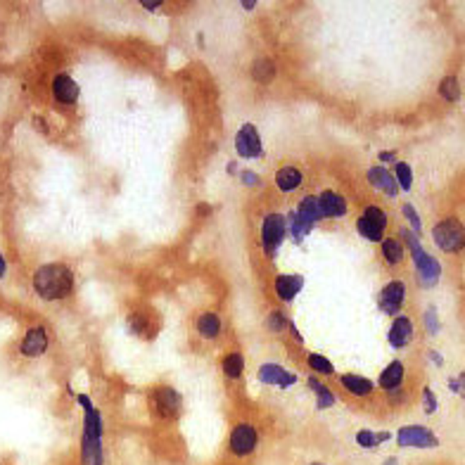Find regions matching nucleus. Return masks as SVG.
<instances>
[{"label": "nucleus", "instance_id": "nucleus-9", "mask_svg": "<svg viewBox=\"0 0 465 465\" xmlns=\"http://www.w3.org/2000/svg\"><path fill=\"white\" fill-rule=\"evenodd\" d=\"M404 304H406V282L399 278L389 280L378 294L380 311L387 313V316H399L401 309H404Z\"/></svg>", "mask_w": 465, "mask_h": 465}, {"label": "nucleus", "instance_id": "nucleus-38", "mask_svg": "<svg viewBox=\"0 0 465 465\" xmlns=\"http://www.w3.org/2000/svg\"><path fill=\"white\" fill-rule=\"evenodd\" d=\"M425 325H427V330H430V332H437V330H439V325H437V311H435V309H427V313H425Z\"/></svg>", "mask_w": 465, "mask_h": 465}, {"label": "nucleus", "instance_id": "nucleus-14", "mask_svg": "<svg viewBox=\"0 0 465 465\" xmlns=\"http://www.w3.org/2000/svg\"><path fill=\"white\" fill-rule=\"evenodd\" d=\"M320 209H323V218H342L347 216L349 211V202L347 197H342L335 190H323L318 195Z\"/></svg>", "mask_w": 465, "mask_h": 465}, {"label": "nucleus", "instance_id": "nucleus-44", "mask_svg": "<svg viewBox=\"0 0 465 465\" xmlns=\"http://www.w3.org/2000/svg\"><path fill=\"white\" fill-rule=\"evenodd\" d=\"M382 465H399V461L394 456H389V458H385V463H382Z\"/></svg>", "mask_w": 465, "mask_h": 465}, {"label": "nucleus", "instance_id": "nucleus-31", "mask_svg": "<svg viewBox=\"0 0 465 465\" xmlns=\"http://www.w3.org/2000/svg\"><path fill=\"white\" fill-rule=\"evenodd\" d=\"M439 96H442L446 103H456L461 98V84H458L456 77H446L442 84H439Z\"/></svg>", "mask_w": 465, "mask_h": 465}, {"label": "nucleus", "instance_id": "nucleus-11", "mask_svg": "<svg viewBox=\"0 0 465 465\" xmlns=\"http://www.w3.org/2000/svg\"><path fill=\"white\" fill-rule=\"evenodd\" d=\"M301 287H304V275H299V273H280V275H275V280H273L275 297L280 301H285V304H290V301L297 297L301 292Z\"/></svg>", "mask_w": 465, "mask_h": 465}, {"label": "nucleus", "instance_id": "nucleus-24", "mask_svg": "<svg viewBox=\"0 0 465 465\" xmlns=\"http://www.w3.org/2000/svg\"><path fill=\"white\" fill-rule=\"evenodd\" d=\"M380 252H382V259L387 261V266H401L404 263V242L399 237H385L380 242Z\"/></svg>", "mask_w": 465, "mask_h": 465}, {"label": "nucleus", "instance_id": "nucleus-46", "mask_svg": "<svg viewBox=\"0 0 465 465\" xmlns=\"http://www.w3.org/2000/svg\"><path fill=\"white\" fill-rule=\"evenodd\" d=\"M309 465H325V463H309Z\"/></svg>", "mask_w": 465, "mask_h": 465}, {"label": "nucleus", "instance_id": "nucleus-19", "mask_svg": "<svg viewBox=\"0 0 465 465\" xmlns=\"http://www.w3.org/2000/svg\"><path fill=\"white\" fill-rule=\"evenodd\" d=\"M294 214L299 216L301 223L306 225H316L318 221H323V209H320V202H318V195H304V197L299 199L297 209Z\"/></svg>", "mask_w": 465, "mask_h": 465}, {"label": "nucleus", "instance_id": "nucleus-8", "mask_svg": "<svg viewBox=\"0 0 465 465\" xmlns=\"http://www.w3.org/2000/svg\"><path fill=\"white\" fill-rule=\"evenodd\" d=\"M397 444L401 449H435L439 446V439L425 425H404L397 432Z\"/></svg>", "mask_w": 465, "mask_h": 465}, {"label": "nucleus", "instance_id": "nucleus-15", "mask_svg": "<svg viewBox=\"0 0 465 465\" xmlns=\"http://www.w3.org/2000/svg\"><path fill=\"white\" fill-rule=\"evenodd\" d=\"M46 349H48V332L46 328H41V325L31 328L20 344L22 356H29V359H36V356L46 354Z\"/></svg>", "mask_w": 465, "mask_h": 465}, {"label": "nucleus", "instance_id": "nucleus-20", "mask_svg": "<svg viewBox=\"0 0 465 465\" xmlns=\"http://www.w3.org/2000/svg\"><path fill=\"white\" fill-rule=\"evenodd\" d=\"M81 465H105L103 439L91 435L81 437Z\"/></svg>", "mask_w": 465, "mask_h": 465}, {"label": "nucleus", "instance_id": "nucleus-18", "mask_svg": "<svg viewBox=\"0 0 465 465\" xmlns=\"http://www.w3.org/2000/svg\"><path fill=\"white\" fill-rule=\"evenodd\" d=\"M273 181H275V188H278L282 195H290V192L299 190L301 188V183H304V173H301L297 166L285 164V166H280L278 171H275Z\"/></svg>", "mask_w": 465, "mask_h": 465}, {"label": "nucleus", "instance_id": "nucleus-34", "mask_svg": "<svg viewBox=\"0 0 465 465\" xmlns=\"http://www.w3.org/2000/svg\"><path fill=\"white\" fill-rule=\"evenodd\" d=\"M266 328L271 332H282L285 328H290V320H287V316L282 311H271L266 316Z\"/></svg>", "mask_w": 465, "mask_h": 465}, {"label": "nucleus", "instance_id": "nucleus-3", "mask_svg": "<svg viewBox=\"0 0 465 465\" xmlns=\"http://www.w3.org/2000/svg\"><path fill=\"white\" fill-rule=\"evenodd\" d=\"M259 449V427L249 420L235 423L228 432V442H225V451L237 458V461H247L252 458Z\"/></svg>", "mask_w": 465, "mask_h": 465}, {"label": "nucleus", "instance_id": "nucleus-22", "mask_svg": "<svg viewBox=\"0 0 465 465\" xmlns=\"http://www.w3.org/2000/svg\"><path fill=\"white\" fill-rule=\"evenodd\" d=\"M195 330L202 339H216L221 335V316L216 311H204L195 320Z\"/></svg>", "mask_w": 465, "mask_h": 465}, {"label": "nucleus", "instance_id": "nucleus-30", "mask_svg": "<svg viewBox=\"0 0 465 465\" xmlns=\"http://www.w3.org/2000/svg\"><path fill=\"white\" fill-rule=\"evenodd\" d=\"M309 232H311V225L301 223L294 211L287 214V235H290L294 242H301L304 240V235H309Z\"/></svg>", "mask_w": 465, "mask_h": 465}, {"label": "nucleus", "instance_id": "nucleus-16", "mask_svg": "<svg viewBox=\"0 0 465 465\" xmlns=\"http://www.w3.org/2000/svg\"><path fill=\"white\" fill-rule=\"evenodd\" d=\"M53 96L62 105H74L81 96V88L69 74H58L53 79Z\"/></svg>", "mask_w": 465, "mask_h": 465}, {"label": "nucleus", "instance_id": "nucleus-25", "mask_svg": "<svg viewBox=\"0 0 465 465\" xmlns=\"http://www.w3.org/2000/svg\"><path fill=\"white\" fill-rule=\"evenodd\" d=\"M275 77H278V67H275V62H273L271 58H259V60H254V65H252V79L256 81V84L268 86Z\"/></svg>", "mask_w": 465, "mask_h": 465}, {"label": "nucleus", "instance_id": "nucleus-7", "mask_svg": "<svg viewBox=\"0 0 465 465\" xmlns=\"http://www.w3.org/2000/svg\"><path fill=\"white\" fill-rule=\"evenodd\" d=\"M287 235V216H282L278 211H271L263 216L261 221V247L263 254L273 256L280 249V244L285 242Z\"/></svg>", "mask_w": 465, "mask_h": 465}, {"label": "nucleus", "instance_id": "nucleus-45", "mask_svg": "<svg viewBox=\"0 0 465 465\" xmlns=\"http://www.w3.org/2000/svg\"><path fill=\"white\" fill-rule=\"evenodd\" d=\"M235 166H237L235 162H230V164H228V173H235Z\"/></svg>", "mask_w": 465, "mask_h": 465}, {"label": "nucleus", "instance_id": "nucleus-23", "mask_svg": "<svg viewBox=\"0 0 465 465\" xmlns=\"http://www.w3.org/2000/svg\"><path fill=\"white\" fill-rule=\"evenodd\" d=\"M339 385L356 399H363V397H370V394H373V382H370L368 378H363V375H354V373L339 375Z\"/></svg>", "mask_w": 465, "mask_h": 465}, {"label": "nucleus", "instance_id": "nucleus-41", "mask_svg": "<svg viewBox=\"0 0 465 465\" xmlns=\"http://www.w3.org/2000/svg\"><path fill=\"white\" fill-rule=\"evenodd\" d=\"M392 159H394V152H382V155H380L382 164H385V162H392Z\"/></svg>", "mask_w": 465, "mask_h": 465}, {"label": "nucleus", "instance_id": "nucleus-28", "mask_svg": "<svg viewBox=\"0 0 465 465\" xmlns=\"http://www.w3.org/2000/svg\"><path fill=\"white\" fill-rule=\"evenodd\" d=\"M387 439H392L389 432H373V430L356 432V444H359L361 449H375V446H380L382 442H387Z\"/></svg>", "mask_w": 465, "mask_h": 465}, {"label": "nucleus", "instance_id": "nucleus-43", "mask_svg": "<svg viewBox=\"0 0 465 465\" xmlns=\"http://www.w3.org/2000/svg\"><path fill=\"white\" fill-rule=\"evenodd\" d=\"M143 8H145V10H159L162 3H143Z\"/></svg>", "mask_w": 465, "mask_h": 465}, {"label": "nucleus", "instance_id": "nucleus-40", "mask_svg": "<svg viewBox=\"0 0 465 465\" xmlns=\"http://www.w3.org/2000/svg\"><path fill=\"white\" fill-rule=\"evenodd\" d=\"M458 392H461L463 397H465V373L461 375V378H458Z\"/></svg>", "mask_w": 465, "mask_h": 465}, {"label": "nucleus", "instance_id": "nucleus-37", "mask_svg": "<svg viewBox=\"0 0 465 465\" xmlns=\"http://www.w3.org/2000/svg\"><path fill=\"white\" fill-rule=\"evenodd\" d=\"M240 181H242L244 185H249V188H256V185L261 183V178H259V176H256L254 171H242V173H240Z\"/></svg>", "mask_w": 465, "mask_h": 465}, {"label": "nucleus", "instance_id": "nucleus-21", "mask_svg": "<svg viewBox=\"0 0 465 465\" xmlns=\"http://www.w3.org/2000/svg\"><path fill=\"white\" fill-rule=\"evenodd\" d=\"M404 378H406V366L401 361H392L380 373L378 385L385 389V392H397V389L404 385Z\"/></svg>", "mask_w": 465, "mask_h": 465}, {"label": "nucleus", "instance_id": "nucleus-39", "mask_svg": "<svg viewBox=\"0 0 465 465\" xmlns=\"http://www.w3.org/2000/svg\"><path fill=\"white\" fill-rule=\"evenodd\" d=\"M197 214H199V216H207V214H211V207L207 204V202H199V207H197Z\"/></svg>", "mask_w": 465, "mask_h": 465}, {"label": "nucleus", "instance_id": "nucleus-32", "mask_svg": "<svg viewBox=\"0 0 465 465\" xmlns=\"http://www.w3.org/2000/svg\"><path fill=\"white\" fill-rule=\"evenodd\" d=\"M306 363H309V368L318 375H335V366L320 354H309L306 356Z\"/></svg>", "mask_w": 465, "mask_h": 465}, {"label": "nucleus", "instance_id": "nucleus-17", "mask_svg": "<svg viewBox=\"0 0 465 465\" xmlns=\"http://www.w3.org/2000/svg\"><path fill=\"white\" fill-rule=\"evenodd\" d=\"M368 183L375 188V190L389 195V197H394V195L399 192V185H397V178H394V173L389 171L385 166H370L368 169Z\"/></svg>", "mask_w": 465, "mask_h": 465}, {"label": "nucleus", "instance_id": "nucleus-4", "mask_svg": "<svg viewBox=\"0 0 465 465\" xmlns=\"http://www.w3.org/2000/svg\"><path fill=\"white\" fill-rule=\"evenodd\" d=\"M389 228V216L382 207H375V204H368L366 209L359 214L356 218V230L363 240L368 242H382L385 240V232Z\"/></svg>", "mask_w": 465, "mask_h": 465}, {"label": "nucleus", "instance_id": "nucleus-33", "mask_svg": "<svg viewBox=\"0 0 465 465\" xmlns=\"http://www.w3.org/2000/svg\"><path fill=\"white\" fill-rule=\"evenodd\" d=\"M394 178H397V185L401 188V190H411L413 171L406 162H397V164H394Z\"/></svg>", "mask_w": 465, "mask_h": 465}, {"label": "nucleus", "instance_id": "nucleus-6", "mask_svg": "<svg viewBox=\"0 0 465 465\" xmlns=\"http://www.w3.org/2000/svg\"><path fill=\"white\" fill-rule=\"evenodd\" d=\"M435 244L446 254H456L465 249V225L458 218H444L432 228Z\"/></svg>", "mask_w": 465, "mask_h": 465}, {"label": "nucleus", "instance_id": "nucleus-29", "mask_svg": "<svg viewBox=\"0 0 465 465\" xmlns=\"http://www.w3.org/2000/svg\"><path fill=\"white\" fill-rule=\"evenodd\" d=\"M309 387L313 389V392H316V408H318V411H323V408H330L332 404H335V394H332L325 385H320L318 380L311 378Z\"/></svg>", "mask_w": 465, "mask_h": 465}, {"label": "nucleus", "instance_id": "nucleus-13", "mask_svg": "<svg viewBox=\"0 0 465 465\" xmlns=\"http://www.w3.org/2000/svg\"><path fill=\"white\" fill-rule=\"evenodd\" d=\"M387 339H389V344H392L394 349L408 347V344H411V339H413V323H411V318L404 316V313L394 316L392 328H389V332H387Z\"/></svg>", "mask_w": 465, "mask_h": 465}, {"label": "nucleus", "instance_id": "nucleus-35", "mask_svg": "<svg viewBox=\"0 0 465 465\" xmlns=\"http://www.w3.org/2000/svg\"><path fill=\"white\" fill-rule=\"evenodd\" d=\"M423 408H425L427 416H432V413L437 411V399H435V392H432L430 387L423 389Z\"/></svg>", "mask_w": 465, "mask_h": 465}, {"label": "nucleus", "instance_id": "nucleus-1", "mask_svg": "<svg viewBox=\"0 0 465 465\" xmlns=\"http://www.w3.org/2000/svg\"><path fill=\"white\" fill-rule=\"evenodd\" d=\"M74 287V273L67 263H43L34 273V290L41 299H65Z\"/></svg>", "mask_w": 465, "mask_h": 465}, {"label": "nucleus", "instance_id": "nucleus-5", "mask_svg": "<svg viewBox=\"0 0 465 465\" xmlns=\"http://www.w3.org/2000/svg\"><path fill=\"white\" fill-rule=\"evenodd\" d=\"M401 237L408 240V249H411V254H413V261H416V268H418V275H420V280H423V285L425 287L435 285V282L439 280V275H442V266H439V261L420 247L418 237L413 235V232L401 230Z\"/></svg>", "mask_w": 465, "mask_h": 465}, {"label": "nucleus", "instance_id": "nucleus-36", "mask_svg": "<svg viewBox=\"0 0 465 465\" xmlns=\"http://www.w3.org/2000/svg\"><path fill=\"white\" fill-rule=\"evenodd\" d=\"M401 211H404V216L408 218V223L413 225V230H416V232L423 230V223H420V216H418L416 209H413L411 204H404V207H401Z\"/></svg>", "mask_w": 465, "mask_h": 465}, {"label": "nucleus", "instance_id": "nucleus-27", "mask_svg": "<svg viewBox=\"0 0 465 465\" xmlns=\"http://www.w3.org/2000/svg\"><path fill=\"white\" fill-rule=\"evenodd\" d=\"M152 316H148V313L143 311H133L129 316V330L133 332L138 337H150L152 335Z\"/></svg>", "mask_w": 465, "mask_h": 465}, {"label": "nucleus", "instance_id": "nucleus-10", "mask_svg": "<svg viewBox=\"0 0 465 465\" xmlns=\"http://www.w3.org/2000/svg\"><path fill=\"white\" fill-rule=\"evenodd\" d=\"M235 152H237V157H242V159H259L261 157V152H263L261 136L254 124H244V126H240V131H237Z\"/></svg>", "mask_w": 465, "mask_h": 465}, {"label": "nucleus", "instance_id": "nucleus-26", "mask_svg": "<svg viewBox=\"0 0 465 465\" xmlns=\"http://www.w3.org/2000/svg\"><path fill=\"white\" fill-rule=\"evenodd\" d=\"M221 370L228 380H240L244 373V356L240 351H228L221 361Z\"/></svg>", "mask_w": 465, "mask_h": 465}, {"label": "nucleus", "instance_id": "nucleus-42", "mask_svg": "<svg viewBox=\"0 0 465 465\" xmlns=\"http://www.w3.org/2000/svg\"><path fill=\"white\" fill-rule=\"evenodd\" d=\"M5 268H8V261H5V256L0 254V278L5 275Z\"/></svg>", "mask_w": 465, "mask_h": 465}, {"label": "nucleus", "instance_id": "nucleus-12", "mask_svg": "<svg viewBox=\"0 0 465 465\" xmlns=\"http://www.w3.org/2000/svg\"><path fill=\"white\" fill-rule=\"evenodd\" d=\"M256 375H259V380L263 382V385H275L280 389H287L297 382V375L290 373V370H285L282 366H278V363H263Z\"/></svg>", "mask_w": 465, "mask_h": 465}, {"label": "nucleus", "instance_id": "nucleus-2", "mask_svg": "<svg viewBox=\"0 0 465 465\" xmlns=\"http://www.w3.org/2000/svg\"><path fill=\"white\" fill-rule=\"evenodd\" d=\"M148 404H150L152 418L159 420V423H173V420H178L181 413H183V397L178 394V389H173L169 385L155 387L152 392L148 394Z\"/></svg>", "mask_w": 465, "mask_h": 465}]
</instances>
